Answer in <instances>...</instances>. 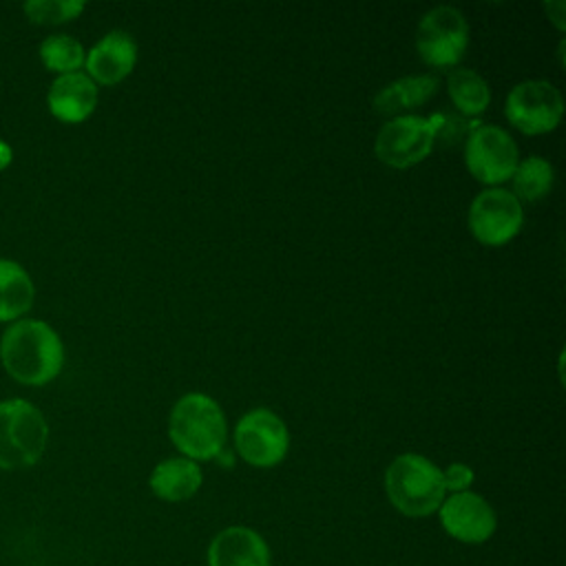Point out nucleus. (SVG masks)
<instances>
[{"label": "nucleus", "mask_w": 566, "mask_h": 566, "mask_svg": "<svg viewBox=\"0 0 566 566\" xmlns=\"http://www.w3.org/2000/svg\"><path fill=\"white\" fill-rule=\"evenodd\" d=\"M0 360L18 382L44 385L60 374L64 347L57 332L44 321L18 318L2 334Z\"/></svg>", "instance_id": "nucleus-1"}, {"label": "nucleus", "mask_w": 566, "mask_h": 566, "mask_svg": "<svg viewBox=\"0 0 566 566\" xmlns=\"http://www.w3.org/2000/svg\"><path fill=\"white\" fill-rule=\"evenodd\" d=\"M168 436L188 460H214L226 449L228 424L217 400L206 394L181 396L168 418Z\"/></svg>", "instance_id": "nucleus-2"}, {"label": "nucleus", "mask_w": 566, "mask_h": 566, "mask_svg": "<svg viewBox=\"0 0 566 566\" xmlns=\"http://www.w3.org/2000/svg\"><path fill=\"white\" fill-rule=\"evenodd\" d=\"M385 493L407 517L433 515L447 497L442 469L420 453H400L385 471Z\"/></svg>", "instance_id": "nucleus-3"}, {"label": "nucleus", "mask_w": 566, "mask_h": 566, "mask_svg": "<svg viewBox=\"0 0 566 566\" xmlns=\"http://www.w3.org/2000/svg\"><path fill=\"white\" fill-rule=\"evenodd\" d=\"M49 440L42 411L22 398L0 402V469L18 471L33 467Z\"/></svg>", "instance_id": "nucleus-4"}, {"label": "nucleus", "mask_w": 566, "mask_h": 566, "mask_svg": "<svg viewBox=\"0 0 566 566\" xmlns=\"http://www.w3.org/2000/svg\"><path fill=\"white\" fill-rule=\"evenodd\" d=\"M469 46V24L451 4H440L427 11L416 29L418 55L429 66H453Z\"/></svg>", "instance_id": "nucleus-5"}, {"label": "nucleus", "mask_w": 566, "mask_h": 566, "mask_svg": "<svg viewBox=\"0 0 566 566\" xmlns=\"http://www.w3.org/2000/svg\"><path fill=\"white\" fill-rule=\"evenodd\" d=\"M234 449L252 467H276L290 449L287 427L274 411L265 407L252 409L234 427Z\"/></svg>", "instance_id": "nucleus-6"}, {"label": "nucleus", "mask_w": 566, "mask_h": 566, "mask_svg": "<svg viewBox=\"0 0 566 566\" xmlns=\"http://www.w3.org/2000/svg\"><path fill=\"white\" fill-rule=\"evenodd\" d=\"M464 161L469 172L489 188L511 179L520 157L513 137L493 124L475 126L464 142Z\"/></svg>", "instance_id": "nucleus-7"}, {"label": "nucleus", "mask_w": 566, "mask_h": 566, "mask_svg": "<svg viewBox=\"0 0 566 566\" xmlns=\"http://www.w3.org/2000/svg\"><path fill=\"white\" fill-rule=\"evenodd\" d=\"M436 144L433 117L398 115L382 124L376 135V157L391 168H409L420 164Z\"/></svg>", "instance_id": "nucleus-8"}, {"label": "nucleus", "mask_w": 566, "mask_h": 566, "mask_svg": "<svg viewBox=\"0 0 566 566\" xmlns=\"http://www.w3.org/2000/svg\"><path fill=\"white\" fill-rule=\"evenodd\" d=\"M506 119L524 135L553 130L564 115L562 93L546 80H526L515 84L504 104Z\"/></svg>", "instance_id": "nucleus-9"}, {"label": "nucleus", "mask_w": 566, "mask_h": 566, "mask_svg": "<svg viewBox=\"0 0 566 566\" xmlns=\"http://www.w3.org/2000/svg\"><path fill=\"white\" fill-rule=\"evenodd\" d=\"M522 221V203L506 188H486L469 206V230L484 245H504L520 232Z\"/></svg>", "instance_id": "nucleus-10"}, {"label": "nucleus", "mask_w": 566, "mask_h": 566, "mask_svg": "<svg viewBox=\"0 0 566 566\" xmlns=\"http://www.w3.org/2000/svg\"><path fill=\"white\" fill-rule=\"evenodd\" d=\"M444 533L462 544H484L497 528L493 506L473 491L451 493L438 509Z\"/></svg>", "instance_id": "nucleus-11"}, {"label": "nucleus", "mask_w": 566, "mask_h": 566, "mask_svg": "<svg viewBox=\"0 0 566 566\" xmlns=\"http://www.w3.org/2000/svg\"><path fill=\"white\" fill-rule=\"evenodd\" d=\"M208 566H270V546L261 533L248 526L219 531L206 551Z\"/></svg>", "instance_id": "nucleus-12"}, {"label": "nucleus", "mask_w": 566, "mask_h": 566, "mask_svg": "<svg viewBox=\"0 0 566 566\" xmlns=\"http://www.w3.org/2000/svg\"><path fill=\"white\" fill-rule=\"evenodd\" d=\"M137 44L126 31H108L99 42L86 53L84 66L86 75L99 84L122 82L135 66Z\"/></svg>", "instance_id": "nucleus-13"}, {"label": "nucleus", "mask_w": 566, "mask_h": 566, "mask_svg": "<svg viewBox=\"0 0 566 566\" xmlns=\"http://www.w3.org/2000/svg\"><path fill=\"white\" fill-rule=\"evenodd\" d=\"M53 117L66 124L84 122L97 106V86L86 73H64L53 80L46 93Z\"/></svg>", "instance_id": "nucleus-14"}, {"label": "nucleus", "mask_w": 566, "mask_h": 566, "mask_svg": "<svg viewBox=\"0 0 566 566\" xmlns=\"http://www.w3.org/2000/svg\"><path fill=\"white\" fill-rule=\"evenodd\" d=\"M203 482V473L195 460L188 458H168L159 462L150 478V491L164 502H184L190 500Z\"/></svg>", "instance_id": "nucleus-15"}, {"label": "nucleus", "mask_w": 566, "mask_h": 566, "mask_svg": "<svg viewBox=\"0 0 566 566\" xmlns=\"http://www.w3.org/2000/svg\"><path fill=\"white\" fill-rule=\"evenodd\" d=\"M436 91V75H407L382 86L374 97V108L382 115H407V111L429 102Z\"/></svg>", "instance_id": "nucleus-16"}, {"label": "nucleus", "mask_w": 566, "mask_h": 566, "mask_svg": "<svg viewBox=\"0 0 566 566\" xmlns=\"http://www.w3.org/2000/svg\"><path fill=\"white\" fill-rule=\"evenodd\" d=\"M35 287L27 270L11 261L0 259V323L18 321L33 305Z\"/></svg>", "instance_id": "nucleus-17"}, {"label": "nucleus", "mask_w": 566, "mask_h": 566, "mask_svg": "<svg viewBox=\"0 0 566 566\" xmlns=\"http://www.w3.org/2000/svg\"><path fill=\"white\" fill-rule=\"evenodd\" d=\"M447 91L453 106L467 117L484 113L491 102V88L484 77L467 66H458L449 73Z\"/></svg>", "instance_id": "nucleus-18"}, {"label": "nucleus", "mask_w": 566, "mask_h": 566, "mask_svg": "<svg viewBox=\"0 0 566 566\" xmlns=\"http://www.w3.org/2000/svg\"><path fill=\"white\" fill-rule=\"evenodd\" d=\"M511 179H513V195L517 197V201L535 203L553 190L555 172H553V166L544 157L531 155V157L517 161Z\"/></svg>", "instance_id": "nucleus-19"}, {"label": "nucleus", "mask_w": 566, "mask_h": 566, "mask_svg": "<svg viewBox=\"0 0 566 566\" xmlns=\"http://www.w3.org/2000/svg\"><path fill=\"white\" fill-rule=\"evenodd\" d=\"M40 60L49 71L64 75V73H75L84 64L86 51L80 40L66 33H53L42 40Z\"/></svg>", "instance_id": "nucleus-20"}, {"label": "nucleus", "mask_w": 566, "mask_h": 566, "mask_svg": "<svg viewBox=\"0 0 566 566\" xmlns=\"http://www.w3.org/2000/svg\"><path fill=\"white\" fill-rule=\"evenodd\" d=\"M24 13L35 24H62L77 18L84 11L82 0H29Z\"/></svg>", "instance_id": "nucleus-21"}, {"label": "nucleus", "mask_w": 566, "mask_h": 566, "mask_svg": "<svg viewBox=\"0 0 566 566\" xmlns=\"http://www.w3.org/2000/svg\"><path fill=\"white\" fill-rule=\"evenodd\" d=\"M473 469L464 462H451L444 471H442V484H444V491H451V493H462V491H469V486L473 484Z\"/></svg>", "instance_id": "nucleus-22"}, {"label": "nucleus", "mask_w": 566, "mask_h": 566, "mask_svg": "<svg viewBox=\"0 0 566 566\" xmlns=\"http://www.w3.org/2000/svg\"><path fill=\"white\" fill-rule=\"evenodd\" d=\"M544 9L548 13V18L555 22V27L562 31L564 29V11H566V4L562 0H555V2H544Z\"/></svg>", "instance_id": "nucleus-23"}, {"label": "nucleus", "mask_w": 566, "mask_h": 566, "mask_svg": "<svg viewBox=\"0 0 566 566\" xmlns=\"http://www.w3.org/2000/svg\"><path fill=\"white\" fill-rule=\"evenodd\" d=\"M11 159H13L11 146L4 139H0V170H4L11 164Z\"/></svg>", "instance_id": "nucleus-24"}, {"label": "nucleus", "mask_w": 566, "mask_h": 566, "mask_svg": "<svg viewBox=\"0 0 566 566\" xmlns=\"http://www.w3.org/2000/svg\"><path fill=\"white\" fill-rule=\"evenodd\" d=\"M214 460H219L221 467H232L234 464V458H232V453H228V449H221Z\"/></svg>", "instance_id": "nucleus-25"}]
</instances>
